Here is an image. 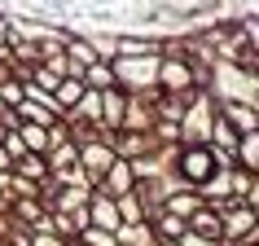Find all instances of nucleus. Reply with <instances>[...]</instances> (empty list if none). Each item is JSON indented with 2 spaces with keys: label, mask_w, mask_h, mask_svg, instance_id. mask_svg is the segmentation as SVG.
Masks as SVG:
<instances>
[{
  "label": "nucleus",
  "mask_w": 259,
  "mask_h": 246,
  "mask_svg": "<svg viewBox=\"0 0 259 246\" xmlns=\"http://www.w3.org/2000/svg\"><path fill=\"white\" fill-rule=\"evenodd\" d=\"M220 172V158L211 145H180L176 158H171V185H189V189H202L206 180Z\"/></svg>",
  "instance_id": "f257e3e1"
},
{
  "label": "nucleus",
  "mask_w": 259,
  "mask_h": 246,
  "mask_svg": "<svg viewBox=\"0 0 259 246\" xmlns=\"http://www.w3.org/2000/svg\"><path fill=\"white\" fill-rule=\"evenodd\" d=\"M110 66L123 93H154L158 84V57H114Z\"/></svg>",
  "instance_id": "f03ea898"
},
{
  "label": "nucleus",
  "mask_w": 259,
  "mask_h": 246,
  "mask_svg": "<svg viewBox=\"0 0 259 246\" xmlns=\"http://www.w3.org/2000/svg\"><path fill=\"white\" fill-rule=\"evenodd\" d=\"M119 154H114V145H110V137L101 132V137H93V141H83L79 145V176H83V185L93 189L97 180L110 172V163H114Z\"/></svg>",
  "instance_id": "7ed1b4c3"
},
{
  "label": "nucleus",
  "mask_w": 259,
  "mask_h": 246,
  "mask_svg": "<svg viewBox=\"0 0 259 246\" xmlns=\"http://www.w3.org/2000/svg\"><path fill=\"white\" fill-rule=\"evenodd\" d=\"M198 70L189 57H158V84L154 93H198Z\"/></svg>",
  "instance_id": "20e7f679"
},
{
  "label": "nucleus",
  "mask_w": 259,
  "mask_h": 246,
  "mask_svg": "<svg viewBox=\"0 0 259 246\" xmlns=\"http://www.w3.org/2000/svg\"><path fill=\"white\" fill-rule=\"evenodd\" d=\"M132 189H137V172H132L127 158H114L110 172L93 185V193H101V198H123V193H132Z\"/></svg>",
  "instance_id": "39448f33"
},
{
  "label": "nucleus",
  "mask_w": 259,
  "mask_h": 246,
  "mask_svg": "<svg viewBox=\"0 0 259 246\" xmlns=\"http://www.w3.org/2000/svg\"><path fill=\"white\" fill-rule=\"evenodd\" d=\"M220 119L229 123L237 137H246V132H259V106H246V101H215Z\"/></svg>",
  "instance_id": "423d86ee"
},
{
  "label": "nucleus",
  "mask_w": 259,
  "mask_h": 246,
  "mask_svg": "<svg viewBox=\"0 0 259 246\" xmlns=\"http://www.w3.org/2000/svg\"><path fill=\"white\" fill-rule=\"evenodd\" d=\"M88 224L93 229H106V233H119L123 220H119V207H114V198H101V193H93L88 198Z\"/></svg>",
  "instance_id": "0eeeda50"
},
{
  "label": "nucleus",
  "mask_w": 259,
  "mask_h": 246,
  "mask_svg": "<svg viewBox=\"0 0 259 246\" xmlns=\"http://www.w3.org/2000/svg\"><path fill=\"white\" fill-rule=\"evenodd\" d=\"M123 106H127L123 88H106L101 93V132H119L123 128Z\"/></svg>",
  "instance_id": "6e6552de"
},
{
  "label": "nucleus",
  "mask_w": 259,
  "mask_h": 246,
  "mask_svg": "<svg viewBox=\"0 0 259 246\" xmlns=\"http://www.w3.org/2000/svg\"><path fill=\"white\" fill-rule=\"evenodd\" d=\"M14 119H18V123H35V128H53V123H62V114H53L44 101H31V97H22V101L14 106Z\"/></svg>",
  "instance_id": "1a4fd4ad"
},
{
  "label": "nucleus",
  "mask_w": 259,
  "mask_h": 246,
  "mask_svg": "<svg viewBox=\"0 0 259 246\" xmlns=\"http://www.w3.org/2000/svg\"><path fill=\"white\" fill-rule=\"evenodd\" d=\"M233 167H242V172L259 176V132H246V137H237V150H233Z\"/></svg>",
  "instance_id": "9d476101"
},
{
  "label": "nucleus",
  "mask_w": 259,
  "mask_h": 246,
  "mask_svg": "<svg viewBox=\"0 0 259 246\" xmlns=\"http://www.w3.org/2000/svg\"><path fill=\"white\" fill-rule=\"evenodd\" d=\"M185 229L189 233H198V237H211V242H220V216L215 211H211V207H198V211H193L189 220H185Z\"/></svg>",
  "instance_id": "9b49d317"
},
{
  "label": "nucleus",
  "mask_w": 259,
  "mask_h": 246,
  "mask_svg": "<svg viewBox=\"0 0 259 246\" xmlns=\"http://www.w3.org/2000/svg\"><path fill=\"white\" fill-rule=\"evenodd\" d=\"M9 176L31 180V185H44V180H49V163H44L40 154H22V158L14 163V172H9Z\"/></svg>",
  "instance_id": "f8f14e48"
},
{
  "label": "nucleus",
  "mask_w": 259,
  "mask_h": 246,
  "mask_svg": "<svg viewBox=\"0 0 259 246\" xmlns=\"http://www.w3.org/2000/svg\"><path fill=\"white\" fill-rule=\"evenodd\" d=\"M79 97H83V79L66 75V79H57V88H53V110H57V114H66Z\"/></svg>",
  "instance_id": "ddd939ff"
},
{
  "label": "nucleus",
  "mask_w": 259,
  "mask_h": 246,
  "mask_svg": "<svg viewBox=\"0 0 259 246\" xmlns=\"http://www.w3.org/2000/svg\"><path fill=\"white\" fill-rule=\"evenodd\" d=\"M83 88H97V93H106V88H119V79H114V66L110 62H93V66H83Z\"/></svg>",
  "instance_id": "4468645a"
},
{
  "label": "nucleus",
  "mask_w": 259,
  "mask_h": 246,
  "mask_svg": "<svg viewBox=\"0 0 259 246\" xmlns=\"http://www.w3.org/2000/svg\"><path fill=\"white\" fill-rule=\"evenodd\" d=\"M22 97H27V84H22V79H14V75H9V79L0 84V101H5L9 110H14L18 101H22Z\"/></svg>",
  "instance_id": "2eb2a0df"
},
{
  "label": "nucleus",
  "mask_w": 259,
  "mask_h": 246,
  "mask_svg": "<svg viewBox=\"0 0 259 246\" xmlns=\"http://www.w3.org/2000/svg\"><path fill=\"white\" fill-rule=\"evenodd\" d=\"M176 246H220V242H211V237H198V233H189V229H185V233L176 237Z\"/></svg>",
  "instance_id": "dca6fc26"
},
{
  "label": "nucleus",
  "mask_w": 259,
  "mask_h": 246,
  "mask_svg": "<svg viewBox=\"0 0 259 246\" xmlns=\"http://www.w3.org/2000/svg\"><path fill=\"white\" fill-rule=\"evenodd\" d=\"M220 246H259V233L255 237H242V242H220Z\"/></svg>",
  "instance_id": "f3484780"
}]
</instances>
